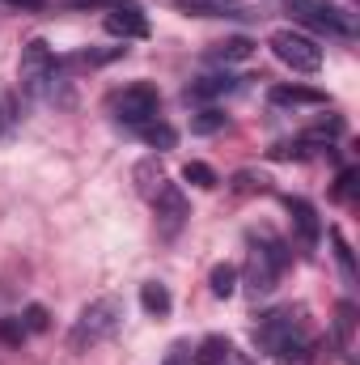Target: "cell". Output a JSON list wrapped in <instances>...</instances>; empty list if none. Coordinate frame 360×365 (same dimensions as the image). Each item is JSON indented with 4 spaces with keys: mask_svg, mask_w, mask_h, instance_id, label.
Here are the masks:
<instances>
[{
    "mask_svg": "<svg viewBox=\"0 0 360 365\" xmlns=\"http://www.w3.org/2000/svg\"><path fill=\"white\" fill-rule=\"evenodd\" d=\"M284 208H288V217H292V230H297V238H301L305 247H318V238H322L318 208H314L309 200H301V195H288V200H284Z\"/></svg>",
    "mask_w": 360,
    "mask_h": 365,
    "instance_id": "30bf717a",
    "label": "cell"
},
{
    "mask_svg": "<svg viewBox=\"0 0 360 365\" xmlns=\"http://www.w3.org/2000/svg\"><path fill=\"white\" fill-rule=\"evenodd\" d=\"M255 344L268 357H280V361H309V323H305V310L301 306L268 310L255 323Z\"/></svg>",
    "mask_w": 360,
    "mask_h": 365,
    "instance_id": "6da1fadb",
    "label": "cell"
},
{
    "mask_svg": "<svg viewBox=\"0 0 360 365\" xmlns=\"http://www.w3.org/2000/svg\"><path fill=\"white\" fill-rule=\"evenodd\" d=\"M153 212H157V234L162 238H174L182 225H186V217H191V204H186V195H182L174 182H166L162 195L153 200Z\"/></svg>",
    "mask_w": 360,
    "mask_h": 365,
    "instance_id": "52a82bcc",
    "label": "cell"
},
{
    "mask_svg": "<svg viewBox=\"0 0 360 365\" xmlns=\"http://www.w3.org/2000/svg\"><path fill=\"white\" fill-rule=\"evenodd\" d=\"M26 323H21V314H9V319H0V344H9V349H21L26 344Z\"/></svg>",
    "mask_w": 360,
    "mask_h": 365,
    "instance_id": "603a6c76",
    "label": "cell"
},
{
    "mask_svg": "<svg viewBox=\"0 0 360 365\" xmlns=\"http://www.w3.org/2000/svg\"><path fill=\"white\" fill-rule=\"evenodd\" d=\"M331 242H335V259H339L344 276H348V280H356V264H352V251H348V242H344V234H339V230L331 234Z\"/></svg>",
    "mask_w": 360,
    "mask_h": 365,
    "instance_id": "4316f807",
    "label": "cell"
},
{
    "mask_svg": "<svg viewBox=\"0 0 360 365\" xmlns=\"http://www.w3.org/2000/svg\"><path fill=\"white\" fill-rule=\"evenodd\" d=\"M123 56H127V47H85V51H73L55 64H60V73H85V68H102V64L123 60Z\"/></svg>",
    "mask_w": 360,
    "mask_h": 365,
    "instance_id": "8fae6325",
    "label": "cell"
},
{
    "mask_svg": "<svg viewBox=\"0 0 360 365\" xmlns=\"http://www.w3.org/2000/svg\"><path fill=\"white\" fill-rule=\"evenodd\" d=\"M271 102H275V106H322L327 93L309 90V86H275V90H271Z\"/></svg>",
    "mask_w": 360,
    "mask_h": 365,
    "instance_id": "5bb4252c",
    "label": "cell"
},
{
    "mask_svg": "<svg viewBox=\"0 0 360 365\" xmlns=\"http://www.w3.org/2000/svg\"><path fill=\"white\" fill-rule=\"evenodd\" d=\"M17 123H21V102H17V93L0 90V140H4Z\"/></svg>",
    "mask_w": 360,
    "mask_h": 365,
    "instance_id": "7402d4cb",
    "label": "cell"
},
{
    "mask_svg": "<svg viewBox=\"0 0 360 365\" xmlns=\"http://www.w3.org/2000/svg\"><path fill=\"white\" fill-rule=\"evenodd\" d=\"M166 365H182V349H174V357H170Z\"/></svg>",
    "mask_w": 360,
    "mask_h": 365,
    "instance_id": "1f68e13d",
    "label": "cell"
},
{
    "mask_svg": "<svg viewBox=\"0 0 360 365\" xmlns=\"http://www.w3.org/2000/svg\"><path fill=\"white\" fill-rule=\"evenodd\" d=\"M292 4V13L305 21V26H318V30H327V34H352V21L335 9V4H327V0H288Z\"/></svg>",
    "mask_w": 360,
    "mask_h": 365,
    "instance_id": "ba28073f",
    "label": "cell"
},
{
    "mask_svg": "<svg viewBox=\"0 0 360 365\" xmlns=\"http://www.w3.org/2000/svg\"><path fill=\"white\" fill-rule=\"evenodd\" d=\"M352 323H356V306L344 302V306H339V349H344V353L352 349Z\"/></svg>",
    "mask_w": 360,
    "mask_h": 365,
    "instance_id": "484cf974",
    "label": "cell"
},
{
    "mask_svg": "<svg viewBox=\"0 0 360 365\" xmlns=\"http://www.w3.org/2000/svg\"><path fill=\"white\" fill-rule=\"evenodd\" d=\"M221 365H255V361H250V357H242V353H229Z\"/></svg>",
    "mask_w": 360,
    "mask_h": 365,
    "instance_id": "f546056e",
    "label": "cell"
},
{
    "mask_svg": "<svg viewBox=\"0 0 360 365\" xmlns=\"http://www.w3.org/2000/svg\"><path fill=\"white\" fill-rule=\"evenodd\" d=\"M132 182H136V191L153 204L157 195H162V187H166V166L157 162V158H144V162H136V170H132Z\"/></svg>",
    "mask_w": 360,
    "mask_h": 365,
    "instance_id": "7c38bea8",
    "label": "cell"
},
{
    "mask_svg": "<svg viewBox=\"0 0 360 365\" xmlns=\"http://www.w3.org/2000/svg\"><path fill=\"white\" fill-rule=\"evenodd\" d=\"M157 106H162V98H157V90H153L149 81L123 86V90H115L106 98V110H110L119 123H127V128H140V123L157 119Z\"/></svg>",
    "mask_w": 360,
    "mask_h": 365,
    "instance_id": "5b68a950",
    "label": "cell"
},
{
    "mask_svg": "<svg viewBox=\"0 0 360 365\" xmlns=\"http://www.w3.org/2000/svg\"><path fill=\"white\" fill-rule=\"evenodd\" d=\"M119 323H123V302L119 297H97L77 314V323L68 331V349L73 353H90V349H97L102 340H110L119 331Z\"/></svg>",
    "mask_w": 360,
    "mask_h": 365,
    "instance_id": "3957f363",
    "label": "cell"
},
{
    "mask_svg": "<svg viewBox=\"0 0 360 365\" xmlns=\"http://www.w3.org/2000/svg\"><path fill=\"white\" fill-rule=\"evenodd\" d=\"M21 323H26V331L34 336V331H47V327H51V314H47V306L30 302V306L21 310Z\"/></svg>",
    "mask_w": 360,
    "mask_h": 365,
    "instance_id": "d4e9b609",
    "label": "cell"
},
{
    "mask_svg": "<svg viewBox=\"0 0 360 365\" xmlns=\"http://www.w3.org/2000/svg\"><path fill=\"white\" fill-rule=\"evenodd\" d=\"M229 187H233L238 195H263V191H271V179L259 175V170H238V175L229 179Z\"/></svg>",
    "mask_w": 360,
    "mask_h": 365,
    "instance_id": "44dd1931",
    "label": "cell"
},
{
    "mask_svg": "<svg viewBox=\"0 0 360 365\" xmlns=\"http://www.w3.org/2000/svg\"><path fill=\"white\" fill-rule=\"evenodd\" d=\"M191 128L203 132V136H208V132H221V128H225V115H221V110H199V115L191 119Z\"/></svg>",
    "mask_w": 360,
    "mask_h": 365,
    "instance_id": "83f0119b",
    "label": "cell"
},
{
    "mask_svg": "<svg viewBox=\"0 0 360 365\" xmlns=\"http://www.w3.org/2000/svg\"><path fill=\"white\" fill-rule=\"evenodd\" d=\"M208 289H212L216 297H233V293H238V268H233V264H216V268L208 272Z\"/></svg>",
    "mask_w": 360,
    "mask_h": 365,
    "instance_id": "ffe728a7",
    "label": "cell"
},
{
    "mask_svg": "<svg viewBox=\"0 0 360 365\" xmlns=\"http://www.w3.org/2000/svg\"><path fill=\"white\" fill-rule=\"evenodd\" d=\"M13 9H43V0H9Z\"/></svg>",
    "mask_w": 360,
    "mask_h": 365,
    "instance_id": "4dcf8cb0",
    "label": "cell"
},
{
    "mask_svg": "<svg viewBox=\"0 0 360 365\" xmlns=\"http://www.w3.org/2000/svg\"><path fill=\"white\" fill-rule=\"evenodd\" d=\"M250 51H255L250 38H225V43H216V47L208 51V60H212V64H233V60H246Z\"/></svg>",
    "mask_w": 360,
    "mask_h": 365,
    "instance_id": "e0dca14e",
    "label": "cell"
},
{
    "mask_svg": "<svg viewBox=\"0 0 360 365\" xmlns=\"http://www.w3.org/2000/svg\"><path fill=\"white\" fill-rule=\"evenodd\" d=\"M233 90H238V81H233L229 73H221V77H199V81H191V86H186V98L208 102V98H221V93H233Z\"/></svg>",
    "mask_w": 360,
    "mask_h": 365,
    "instance_id": "9a60e30c",
    "label": "cell"
},
{
    "mask_svg": "<svg viewBox=\"0 0 360 365\" xmlns=\"http://www.w3.org/2000/svg\"><path fill=\"white\" fill-rule=\"evenodd\" d=\"M352 191H356V170H344V175H339V187H335V195H339V200H352Z\"/></svg>",
    "mask_w": 360,
    "mask_h": 365,
    "instance_id": "f1b7e54d",
    "label": "cell"
},
{
    "mask_svg": "<svg viewBox=\"0 0 360 365\" xmlns=\"http://www.w3.org/2000/svg\"><path fill=\"white\" fill-rule=\"evenodd\" d=\"M271 51L292 73H318L322 68V47L309 34H301V30H275L271 34Z\"/></svg>",
    "mask_w": 360,
    "mask_h": 365,
    "instance_id": "8992f818",
    "label": "cell"
},
{
    "mask_svg": "<svg viewBox=\"0 0 360 365\" xmlns=\"http://www.w3.org/2000/svg\"><path fill=\"white\" fill-rule=\"evenodd\" d=\"M229 353H233V344H229L225 336H208V340L195 349V365H221Z\"/></svg>",
    "mask_w": 360,
    "mask_h": 365,
    "instance_id": "d6986e66",
    "label": "cell"
},
{
    "mask_svg": "<svg viewBox=\"0 0 360 365\" xmlns=\"http://www.w3.org/2000/svg\"><path fill=\"white\" fill-rule=\"evenodd\" d=\"M174 9L191 17H242L246 0H174Z\"/></svg>",
    "mask_w": 360,
    "mask_h": 365,
    "instance_id": "4fadbf2b",
    "label": "cell"
},
{
    "mask_svg": "<svg viewBox=\"0 0 360 365\" xmlns=\"http://www.w3.org/2000/svg\"><path fill=\"white\" fill-rule=\"evenodd\" d=\"M182 179L186 182H195V187H203V191H212V187H216V170H212V166H208V162H186V166H182Z\"/></svg>",
    "mask_w": 360,
    "mask_h": 365,
    "instance_id": "cb8c5ba5",
    "label": "cell"
},
{
    "mask_svg": "<svg viewBox=\"0 0 360 365\" xmlns=\"http://www.w3.org/2000/svg\"><path fill=\"white\" fill-rule=\"evenodd\" d=\"M55 77H60V64H55V51L43 43V38H30L21 47V64H17V81L26 98H43L51 102L55 98Z\"/></svg>",
    "mask_w": 360,
    "mask_h": 365,
    "instance_id": "277c9868",
    "label": "cell"
},
{
    "mask_svg": "<svg viewBox=\"0 0 360 365\" xmlns=\"http://www.w3.org/2000/svg\"><path fill=\"white\" fill-rule=\"evenodd\" d=\"M106 30H110L115 38H123V43H127V38H144V34H149L144 9H140V4H132V0H127V4H119V9H110V13H106Z\"/></svg>",
    "mask_w": 360,
    "mask_h": 365,
    "instance_id": "9c48e42d",
    "label": "cell"
},
{
    "mask_svg": "<svg viewBox=\"0 0 360 365\" xmlns=\"http://www.w3.org/2000/svg\"><path fill=\"white\" fill-rule=\"evenodd\" d=\"M140 306L149 310V314H170V289L162 284V280H149V284H140Z\"/></svg>",
    "mask_w": 360,
    "mask_h": 365,
    "instance_id": "ac0fdd59",
    "label": "cell"
},
{
    "mask_svg": "<svg viewBox=\"0 0 360 365\" xmlns=\"http://www.w3.org/2000/svg\"><path fill=\"white\" fill-rule=\"evenodd\" d=\"M284 264H288V247H284L280 238H271L268 230L255 234V238H250V255H246V293H250L255 302L268 297L271 289L280 284Z\"/></svg>",
    "mask_w": 360,
    "mask_h": 365,
    "instance_id": "7a4b0ae2",
    "label": "cell"
},
{
    "mask_svg": "<svg viewBox=\"0 0 360 365\" xmlns=\"http://www.w3.org/2000/svg\"><path fill=\"white\" fill-rule=\"evenodd\" d=\"M136 132H140V140L153 145V149H174V145H179V132H174L170 123H162V119H149V123H140Z\"/></svg>",
    "mask_w": 360,
    "mask_h": 365,
    "instance_id": "2e32d148",
    "label": "cell"
}]
</instances>
